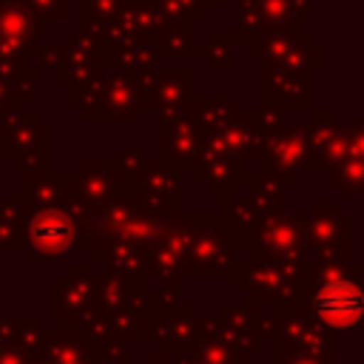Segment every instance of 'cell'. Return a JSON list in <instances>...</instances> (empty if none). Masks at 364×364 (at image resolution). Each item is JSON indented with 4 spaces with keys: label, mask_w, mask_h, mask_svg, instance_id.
Masks as SVG:
<instances>
[{
    "label": "cell",
    "mask_w": 364,
    "mask_h": 364,
    "mask_svg": "<svg viewBox=\"0 0 364 364\" xmlns=\"http://www.w3.org/2000/svg\"><path fill=\"white\" fill-rule=\"evenodd\" d=\"M318 310L327 318H333V321H350V318H355V313H358V293H355V287H350L347 282L327 287L321 293V299H318Z\"/></svg>",
    "instance_id": "obj_1"
}]
</instances>
